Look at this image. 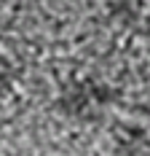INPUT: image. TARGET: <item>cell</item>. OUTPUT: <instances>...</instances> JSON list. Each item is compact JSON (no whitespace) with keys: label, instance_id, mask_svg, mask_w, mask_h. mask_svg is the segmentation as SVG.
Here are the masks:
<instances>
[{"label":"cell","instance_id":"obj_1","mask_svg":"<svg viewBox=\"0 0 150 156\" xmlns=\"http://www.w3.org/2000/svg\"><path fill=\"white\" fill-rule=\"evenodd\" d=\"M115 94L118 92L99 78H78V81L64 86V92L56 100V108L67 119L94 121L105 113V108L115 100Z\"/></svg>","mask_w":150,"mask_h":156},{"label":"cell","instance_id":"obj_2","mask_svg":"<svg viewBox=\"0 0 150 156\" xmlns=\"http://www.w3.org/2000/svg\"><path fill=\"white\" fill-rule=\"evenodd\" d=\"M11 83H14V76H11V70H8L3 62H0V94L8 92V89H11Z\"/></svg>","mask_w":150,"mask_h":156}]
</instances>
